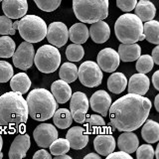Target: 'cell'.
<instances>
[{
    "mask_svg": "<svg viewBox=\"0 0 159 159\" xmlns=\"http://www.w3.org/2000/svg\"><path fill=\"white\" fill-rule=\"evenodd\" d=\"M50 147V151H51V154L54 156L57 155H61V154H65L69 152L70 148V143L67 139L64 138H57L51 143Z\"/></svg>",
    "mask_w": 159,
    "mask_h": 159,
    "instance_id": "cell-34",
    "label": "cell"
},
{
    "mask_svg": "<svg viewBox=\"0 0 159 159\" xmlns=\"http://www.w3.org/2000/svg\"><path fill=\"white\" fill-rule=\"evenodd\" d=\"M138 137L131 131H123L117 139V146L119 150L131 154L135 152L138 147Z\"/></svg>",
    "mask_w": 159,
    "mask_h": 159,
    "instance_id": "cell-22",
    "label": "cell"
},
{
    "mask_svg": "<svg viewBox=\"0 0 159 159\" xmlns=\"http://www.w3.org/2000/svg\"><path fill=\"white\" fill-rule=\"evenodd\" d=\"M137 159H152L154 157V149L152 144H142L136 149Z\"/></svg>",
    "mask_w": 159,
    "mask_h": 159,
    "instance_id": "cell-40",
    "label": "cell"
},
{
    "mask_svg": "<svg viewBox=\"0 0 159 159\" xmlns=\"http://www.w3.org/2000/svg\"><path fill=\"white\" fill-rule=\"evenodd\" d=\"M4 14L10 19H20L28 11L27 0H2Z\"/></svg>",
    "mask_w": 159,
    "mask_h": 159,
    "instance_id": "cell-14",
    "label": "cell"
},
{
    "mask_svg": "<svg viewBox=\"0 0 159 159\" xmlns=\"http://www.w3.org/2000/svg\"><path fill=\"white\" fill-rule=\"evenodd\" d=\"M152 60L155 65H159V46L157 45V46L153 49L152 51Z\"/></svg>",
    "mask_w": 159,
    "mask_h": 159,
    "instance_id": "cell-44",
    "label": "cell"
},
{
    "mask_svg": "<svg viewBox=\"0 0 159 159\" xmlns=\"http://www.w3.org/2000/svg\"><path fill=\"white\" fill-rule=\"evenodd\" d=\"M141 136L147 143H155L159 140V123L148 120L142 127Z\"/></svg>",
    "mask_w": 159,
    "mask_h": 159,
    "instance_id": "cell-29",
    "label": "cell"
},
{
    "mask_svg": "<svg viewBox=\"0 0 159 159\" xmlns=\"http://www.w3.org/2000/svg\"><path fill=\"white\" fill-rule=\"evenodd\" d=\"M0 1H2V0H0Z\"/></svg>",
    "mask_w": 159,
    "mask_h": 159,
    "instance_id": "cell-52",
    "label": "cell"
},
{
    "mask_svg": "<svg viewBox=\"0 0 159 159\" xmlns=\"http://www.w3.org/2000/svg\"><path fill=\"white\" fill-rule=\"evenodd\" d=\"M150 86V81L145 74L138 73L131 76L128 82L127 91L128 93H135L139 96H144L149 89Z\"/></svg>",
    "mask_w": 159,
    "mask_h": 159,
    "instance_id": "cell-19",
    "label": "cell"
},
{
    "mask_svg": "<svg viewBox=\"0 0 159 159\" xmlns=\"http://www.w3.org/2000/svg\"><path fill=\"white\" fill-rule=\"evenodd\" d=\"M33 136L38 146L47 148L58 138V131L51 123H41L35 128Z\"/></svg>",
    "mask_w": 159,
    "mask_h": 159,
    "instance_id": "cell-11",
    "label": "cell"
},
{
    "mask_svg": "<svg viewBox=\"0 0 159 159\" xmlns=\"http://www.w3.org/2000/svg\"><path fill=\"white\" fill-rule=\"evenodd\" d=\"M88 97L82 92H76L71 96L70 109L73 119L78 123H84L89 111Z\"/></svg>",
    "mask_w": 159,
    "mask_h": 159,
    "instance_id": "cell-10",
    "label": "cell"
},
{
    "mask_svg": "<svg viewBox=\"0 0 159 159\" xmlns=\"http://www.w3.org/2000/svg\"><path fill=\"white\" fill-rule=\"evenodd\" d=\"M66 139L69 141L70 146L73 149L80 150V149H83L87 146L89 142V134L84 127L74 126L68 130Z\"/></svg>",
    "mask_w": 159,
    "mask_h": 159,
    "instance_id": "cell-17",
    "label": "cell"
},
{
    "mask_svg": "<svg viewBox=\"0 0 159 159\" xmlns=\"http://www.w3.org/2000/svg\"><path fill=\"white\" fill-rule=\"evenodd\" d=\"M73 10L83 23L93 24L108 15V0H73Z\"/></svg>",
    "mask_w": 159,
    "mask_h": 159,
    "instance_id": "cell-5",
    "label": "cell"
},
{
    "mask_svg": "<svg viewBox=\"0 0 159 159\" xmlns=\"http://www.w3.org/2000/svg\"><path fill=\"white\" fill-rule=\"evenodd\" d=\"M91 158L101 159V155H99V154H97V153H89V154H88V155L84 156V159H91Z\"/></svg>",
    "mask_w": 159,
    "mask_h": 159,
    "instance_id": "cell-46",
    "label": "cell"
},
{
    "mask_svg": "<svg viewBox=\"0 0 159 159\" xmlns=\"http://www.w3.org/2000/svg\"><path fill=\"white\" fill-rule=\"evenodd\" d=\"M154 62L152 60V57L149 55H140L137 59L136 62V71L141 74H147L151 72L153 69Z\"/></svg>",
    "mask_w": 159,
    "mask_h": 159,
    "instance_id": "cell-36",
    "label": "cell"
},
{
    "mask_svg": "<svg viewBox=\"0 0 159 159\" xmlns=\"http://www.w3.org/2000/svg\"><path fill=\"white\" fill-rule=\"evenodd\" d=\"M28 116L27 102L21 93L9 92L0 97V130L5 133L22 130Z\"/></svg>",
    "mask_w": 159,
    "mask_h": 159,
    "instance_id": "cell-2",
    "label": "cell"
},
{
    "mask_svg": "<svg viewBox=\"0 0 159 159\" xmlns=\"http://www.w3.org/2000/svg\"><path fill=\"white\" fill-rule=\"evenodd\" d=\"M47 40L53 46L60 48L67 43L69 39V31L67 26L62 22H53L49 25L46 34Z\"/></svg>",
    "mask_w": 159,
    "mask_h": 159,
    "instance_id": "cell-12",
    "label": "cell"
},
{
    "mask_svg": "<svg viewBox=\"0 0 159 159\" xmlns=\"http://www.w3.org/2000/svg\"><path fill=\"white\" fill-rule=\"evenodd\" d=\"M84 48L80 44H71L69 45L66 50L67 59L71 62H79L84 58Z\"/></svg>",
    "mask_w": 159,
    "mask_h": 159,
    "instance_id": "cell-35",
    "label": "cell"
},
{
    "mask_svg": "<svg viewBox=\"0 0 159 159\" xmlns=\"http://www.w3.org/2000/svg\"><path fill=\"white\" fill-rule=\"evenodd\" d=\"M2 146H3V139H2L1 134H0V152L2 150Z\"/></svg>",
    "mask_w": 159,
    "mask_h": 159,
    "instance_id": "cell-50",
    "label": "cell"
},
{
    "mask_svg": "<svg viewBox=\"0 0 159 159\" xmlns=\"http://www.w3.org/2000/svg\"><path fill=\"white\" fill-rule=\"evenodd\" d=\"M154 155H155V157H156L157 159H159V145H157L156 150L154 151Z\"/></svg>",
    "mask_w": 159,
    "mask_h": 159,
    "instance_id": "cell-49",
    "label": "cell"
},
{
    "mask_svg": "<svg viewBox=\"0 0 159 159\" xmlns=\"http://www.w3.org/2000/svg\"><path fill=\"white\" fill-rule=\"evenodd\" d=\"M3 157V153L2 152H0V159H1Z\"/></svg>",
    "mask_w": 159,
    "mask_h": 159,
    "instance_id": "cell-51",
    "label": "cell"
},
{
    "mask_svg": "<svg viewBox=\"0 0 159 159\" xmlns=\"http://www.w3.org/2000/svg\"><path fill=\"white\" fill-rule=\"evenodd\" d=\"M107 159H111V158H123V159H132L131 155L129 153H126L124 151H112L111 153H109L108 155L106 156Z\"/></svg>",
    "mask_w": 159,
    "mask_h": 159,
    "instance_id": "cell-42",
    "label": "cell"
},
{
    "mask_svg": "<svg viewBox=\"0 0 159 159\" xmlns=\"http://www.w3.org/2000/svg\"><path fill=\"white\" fill-rule=\"evenodd\" d=\"M16 29L13 28V23L11 19L6 15L0 16V34L1 35H14Z\"/></svg>",
    "mask_w": 159,
    "mask_h": 159,
    "instance_id": "cell-38",
    "label": "cell"
},
{
    "mask_svg": "<svg viewBox=\"0 0 159 159\" xmlns=\"http://www.w3.org/2000/svg\"><path fill=\"white\" fill-rule=\"evenodd\" d=\"M34 2L43 11L52 12L61 5L62 0H34Z\"/></svg>",
    "mask_w": 159,
    "mask_h": 159,
    "instance_id": "cell-37",
    "label": "cell"
},
{
    "mask_svg": "<svg viewBox=\"0 0 159 159\" xmlns=\"http://www.w3.org/2000/svg\"><path fill=\"white\" fill-rule=\"evenodd\" d=\"M143 34L149 43L158 45L159 43V23L156 20H150L143 25Z\"/></svg>",
    "mask_w": 159,
    "mask_h": 159,
    "instance_id": "cell-31",
    "label": "cell"
},
{
    "mask_svg": "<svg viewBox=\"0 0 159 159\" xmlns=\"http://www.w3.org/2000/svg\"><path fill=\"white\" fill-rule=\"evenodd\" d=\"M55 158H56V159H72L71 156L67 155V153L61 154V155H57V156H55Z\"/></svg>",
    "mask_w": 159,
    "mask_h": 159,
    "instance_id": "cell-47",
    "label": "cell"
},
{
    "mask_svg": "<svg viewBox=\"0 0 159 159\" xmlns=\"http://www.w3.org/2000/svg\"><path fill=\"white\" fill-rule=\"evenodd\" d=\"M116 38L122 44H132L143 41V24L135 14L126 13L119 16L114 24Z\"/></svg>",
    "mask_w": 159,
    "mask_h": 159,
    "instance_id": "cell-4",
    "label": "cell"
},
{
    "mask_svg": "<svg viewBox=\"0 0 159 159\" xmlns=\"http://www.w3.org/2000/svg\"><path fill=\"white\" fill-rule=\"evenodd\" d=\"M16 49L14 40L8 37V35H4L0 37V58H10Z\"/></svg>",
    "mask_w": 159,
    "mask_h": 159,
    "instance_id": "cell-33",
    "label": "cell"
},
{
    "mask_svg": "<svg viewBox=\"0 0 159 159\" xmlns=\"http://www.w3.org/2000/svg\"><path fill=\"white\" fill-rule=\"evenodd\" d=\"M135 15L142 22H147L155 17L156 8L151 1L140 0L135 5Z\"/></svg>",
    "mask_w": 159,
    "mask_h": 159,
    "instance_id": "cell-24",
    "label": "cell"
},
{
    "mask_svg": "<svg viewBox=\"0 0 159 159\" xmlns=\"http://www.w3.org/2000/svg\"><path fill=\"white\" fill-rule=\"evenodd\" d=\"M34 56L35 50L32 43L24 41L17 49H15L12 56L14 66L22 71H27L34 64Z\"/></svg>",
    "mask_w": 159,
    "mask_h": 159,
    "instance_id": "cell-9",
    "label": "cell"
},
{
    "mask_svg": "<svg viewBox=\"0 0 159 159\" xmlns=\"http://www.w3.org/2000/svg\"><path fill=\"white\" fill-rule=\"evenodd\" d=\"M59 76L66 83H74L78 79V68L75 64L64 63L60 68Z\"/></svg>",
    "mask_w": 159,
    "mask_h": 159,
    "instance_id": "cell-32",
    "label": "cell"
},
{
    "mask_svg": "<svg viewBox=\"0 0 159 159\" xmlns=\"http://www.w3.org/2000/svg\"><path fill=\"white\" fill-rule=\"evenodd\" d=\"M53 121L56 127L61 129H66L72 125L73 117L71 111L67 108H59L53 114Z\"/></svg>",
    "mask_w": 159,
    "mask_h": 159,
    "instance_id": "cell-30",
    "label": "cell"
},
{
    "mask_svg": "<svg viewBox=\"0 0 159 159\" xmlns=\"http://www.w3.org/2000/svg\"><path fill=\"white\" fill-rule=\"evenodd\" d=\"M21 37L29 43H38L46 37L47 25L36 15H26L19 20L18 28Z\"/></svg>",
    "mask_w": 159,
    "mask_h": 159,
    "instance_id": "cell-6",
    "label": "cell"
},
{
    "mask_svg": "<svg viewBox=\"0 0 159 159\" xmlns=\"http://www.w3.org/2000/svg\"><path fill=\"white\" fill-rule=\"evenodd\" d=\"M152 84L155 89H159V71H156L152 76Z\"/></svg>",
    "mask_w": 159,
    "mask_h": 159,
    "instance_id": "cell-45",
    "label": "cell"
},
{
    "mask_svg": "<svg viewBox=\"0 0 159 159\" xmlns=\"http://www.w3.org/2000/svg\"><path fill=\"white\" fill-rule=\"evenodd\" d=\"M89 33L91 35L93 42L98 44H102L107 42L111 36V29L107 23L103 20H99L92 24L91 28L89 30Z\"/></svg>",
    "mask_w": 159,
    "mask_h": 159,
    "instance_id": "cell-20",
    "label": "cell"
},
{
    "mask_svg": "<svg viewBox=\"0 0 159 159\" xmlns=\"http://www.w3.org/2000/svg\"><path fill=\"white\" fill-rule=\"evenodd\" d=\"M137 0H116L117 7L124 12H130L135 8Z\"/></svg>",
    "mask_w": 159,
    "mask_h": 159,
    "instance_id": "cell-41",
    "label": "cell"
},
{
    "mask_svg": "<svg viewBox=\"0 0 159 159\" xmlns=\"http://www.w3.org/2000/svg\"><path fill=\"white\" fill-rule=\"evenodd\" d=\"M154 104H155V108L156 111H159V94L155 97V102H154Z\"/></svg>",
    "mask_w": 159,
    "mask_h": 159,
    "instance_id": "cell-48",
    "label": "cell"
},
{
    "mask_svg": "<svg viewBox=\"0 0 159 159\" xmlns=\"http://www.w3.org/2000/svg\"><path fill=\"white\" fill-rule=\"evenodd\" d=\"M119 59L123 62H133L141 55V47L136 43L121 44L118 47Z\"/></svg>",
    "mask_w": 159,
    "mask_h": 159,
    "instance_id": "cell-23",
    "label": "cell"
},
{
    "mask_svg": "<svg viewBox=\"0 0 159 159\" xmlns=\"http://www.w3.org/2000/svg\"><path fill=\"white\" fill-rule=\"evenodd\" d=\"M51 93L58 103H66L72 96V89L63 80L55 81L51 86Z\"/></svg>",
    "mask_w": 159,
    "mask_h": 159,
    "instance_id": "cell-21",
    "label": "cell"
},
{
    "mask_svg": "<svg viewBox=\"0 0 159 159\" xmlns=\"http://www.w3.org/2000/svg\"><path fill=\"white\" fill-rule=\"evenodd\" d=\"M89 102L91 103L93 111L102 114V116H107L111 104V98L106 91L99 89L93 94Z\"/></svg>",
    "mask_w": 159,
    "mask_h": 159,
    "instance_id": "cell-16",
    "label": "cell"
},
{
    "mask_svg": "<svg viewBox=\"0 0 159 159\" xmlns=\"http://www.w3.org/2000/svg\"><path fill=\"white\" fill-rule=\"evenodd\" d=\"M33 158L34 159H37V158H39V159H51L52 155L47 150H45V149H40L39 151H37L34 154Z\"/></svg>",
    "mask_w": 159,
    "mask_h": 159,
    "instance_id": "cell-43",
    "label": "cell"
},
{
    "mask_svg": "<svg viewBox=\"0 0 159 159\" xmlns=\"http://www.w3.org/2000/svg\"><path fill=\"white\" fill-rule=\"evenodd\" d=\"M31 141H30V136L27 133L18 134L14 138V140L10 146L8 156L10 159H21L26 156L27 151L29 150Z\"/></svg>",
    "mask_w": 159,
    "mask_h": 159,
    "instance_id": "cell-15",
    "label": "cell"
},
{
    "mask_svg": "<svg viewBox=\"0 0 159 159\" xmlns=\"http://www.w3.org/2000/svg\"><path fill=\"white\" fill-rule=\"evenodd\" d=\"M118 53L111 48H106L99 51L98 55V65L102 71L107 73H112L119 66Z\"/></svg>",
    "mask_w": 159,
    "mask_h": 159,
    "instance_id": "cell-13",
    "label": "cell"
},
{
    "mask_svg": "<svg viewBox=\"0 0 159 159\" xmlns=\"http://www.w3.org/2000/svg\"><path fill=\"white\" fill-rule=\"evenodd\" d=\"M150 99L135 93H128L116 99L109 107V117L114 128L133 131L140 127L151 111Z\"/></svg>",
    "mask_w": 159,
    "mask_h": 159,
    "instance_id": "cell-1",
    "label": "cell"
},
{
    "mask_svg": "<svg viewBox=\"0 0 159 159\" xmlns=\"http://www.w3.org/2000/svg\"><path fill=\"white\" fill-rule=\"evenodd\" d=\"M78 78L84 86L94 88L102 84V72L98 64L93 61H86L78 70Z\"/></svg>",
    "mask_w": 159,
    "mask_h": 159,
    "instance_id": "cell-8",
    "label": "cell"
},
{
    "mask_svg": "<svg viewBox=\"0 0 159 159\" xmlns=\"http://www.w3.org/2000/svg\"><path fill=\"white\" fill-rule=\"evenodd\" d=\"M127 87V79L122 73H112L107 80V88L113 93H120Z\"/></svg>",
    "mask_w": 159,
    "mask_h": 159,
    "instance_id": "cell-28",
    "label": "cell"
},
{
    "mask_svg": "<svg viewBox=\"0 0 159 159\" xmlns=\"http://www.w3.org/2000/svg\"><path fill=\"white\" fill-rule=\"evenodd\" d=\"M10 87L13 92L24 94L29 91L31 87V80L29 79L26 73L16 74L10 79Z\"/></svg>",
    "mask_w": 159,
    "mask_h": 159,
    "instance_id": "cell-26",
    "label": "cell"
},
{
    "mask_svg": "<svg viewBox=\"0 0 159 159\" xmlns=\"http://www.w3.org/2000/svg\"><path fill=\"white\" fill-rule=\"evenodd\" d=\"M84 126L88 134H94V133H102L106 127V121L102 116H98V114H91L88 118L84 119Z\"/></svg>",
    "mask_w": 159,
    "mask_h": 159,
    "instance_id": "cell-27",
    "label": "cell"
},
{
    "mask_svg": "<svg viewBox=\"0 0 159 159\" xmlns=\"http://www.w3.org/2000/svg\"><path fill=\"white\" fill-rule=\"evenodd\" d=\"M93 147L99 155L107 156L116 149V139L108 133H99L93 140Z\"/></svg>",
    "mask_w": 159,
    "mask_h": 159,
    "instance_id": "cell-18",
    "label": "cell"
},
{
    "mask_svg": "<svg viewBox=\"0 0 159 159\" xmlns=\"http://www.w3.org/2000/svg\"><path fill=\"white\" fill-rule=\"evenodd\" d=\"M69 38L70 40L75 44L82 45L87 42V40L89 37V29L86 24L82 23H76L70 28L69 30Z\"/></svg>",
    "mask_w": 159,
    "mask_h": 159,
    "instance_id": "cell-25",
    "label": "cell"
},
{
    "mask_svg": "<svg viewBox=\"0 0 159 159\" xmlns=\"http://www.w3.org/2000/svg\"><path fill=\"white\" fill-rule=\"evenodd\" d=\"M28 113L37 121L50 119L58 107L53 94L46 89H35L30 92L27 99Z\"/></svg>",
    "mask_w": 159,
    "mask_h": 159,
    "instance_id": "cell-3",
    "label": "cell"
},
{
    "mask_svg": "<svg viewBox=\"0 0 159 159\" xmlns=\"http://www.w3.org/2000/svg\"><path fill=\"white\" fill-rule=\"evenodd\" d=\"M13 77V68L8 62L0 61V83H7Z\"/></svg>",
    "mask_w": 159,
    "mask_h": 159,
    "instance_id": "cell-39",
    "label": "cell"
},
{
    "mask_svg": "<svg viewBox=\"0 0 159 159\" xmlns=\"http://www.w3.org/2000/svg\"><path fill=\"white\" fill-rule=\"evenodd\" d=\"M34 64L40 72L51 74L56 71L61 64V54L57 47L53 45H43L35 54Z\"/></svg>",
    "mask_w": 159,
    "mask_h": 159,
    "instance_id": "cell-7",
    "label": "cell"
}]
</instances>
